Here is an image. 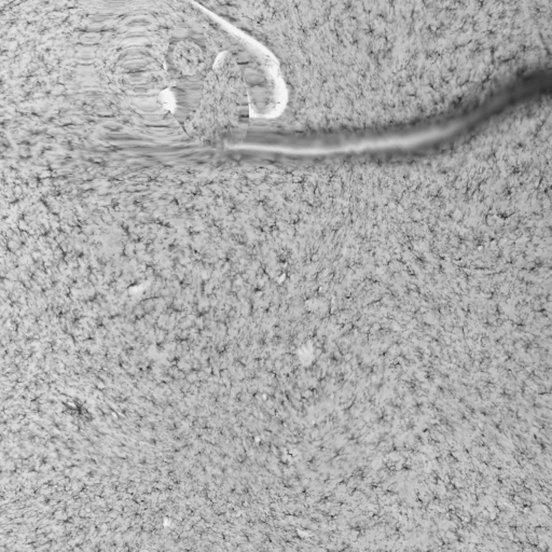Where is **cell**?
Here are the masks:
<instances>
[{"label":"cell","instance_id":"6da1fadb","mask_svg":"<svg viewBox=\"0 0 552 552\" xmlns=\"http://www.w3.org/2000/svg\"><path fill=\"white\" fill-rule=\"evenodd\" d=\"M176 63L185 73H194L200 67L202 62L201 52L198 47L194 45H186L176 50Z\"/></svg>","mask_w":552,"mask_h":552}]
</instances>
